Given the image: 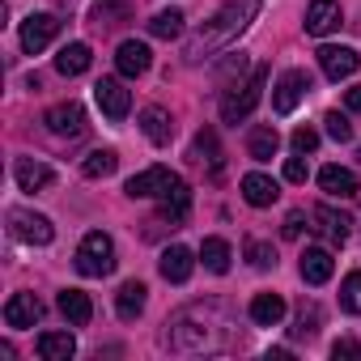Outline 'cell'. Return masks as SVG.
I'll list each match as a JSON object with an SVG mask.
<instances>
[{
  "mask_svg": "<svg viewBox=\"0 0 361 361\" xmlns=\"http://www.w3.org/2000/svg\"><path fill=\"white\" fill-rule=\"evenodd\" d=\"M259 18V0H226V5L217 9V18L209 22V26H200L196 30V39L188 43V60L192 64H200V60H209L213 51H221V47H230L251 22Z\"/></svg>",
  "mask_w": 361,
  "mask_h": 361,
  "instance_id": "obj_1",
  "label": "cell"
},
{
  "mask_svg": "<svg viewBox=\"0 0 361 361\" xmlns=\"http://www.w3.org/2000/svg\"><path fill=\"white\" fill-rule=\"evenodd\" d=\"M264 85H268V68H264V64H255V68H251V77H247L243 85H234V90L221 98V119H226V123H243V119L259 106Z\"/></svg>",
  "mask_w": 361,
  "mask_h": 361,
  "instance_id": "obj_2",
  "label": "cell"
},
{
  "mask_svg": "<svg viewBox=\"0 0 361 361\" xmlns=\"http://www.w3.org/2000/svg\"><path fill=\"white\" fill-rule=\"evenodd\" d=\"M77 272L81 276H111L115 272V243L102 230H90L77 247Z\"/></svg>",
  "mask_w": 361,
  "mask_h": 361,
  "instance_id": "obj_3",
  "label": "cell"
},
{
  "mask_svg": "<svg viewBox=\"0 0 361 361\" xmlns=\"http://www.w3.org/2000/svg\"><path fill=\"white\" fill-rule=\"evenodd\" d=\"M178 188H183V178H178L174 170H166V166H149V170L132 174L128 183H123V192H128L132 200H166V196H174Z\"/></svg>",
  "mask_w": 361,
  "mask_h": 361,
  "instance_id": "obj_4",
  "label": "cell"
},
{
  "mask_svg": "<svg viewBox=\"0 0 361 361\" xmlns=\"http://www.w3.org/2000/svg\"><path fill=\"white\" fill-rule=\"evenodd\" d=\"M9 230H13L18 243H30V247H47L56 238L51 221L39 217V213H30V209H9Z\"/></svg>",
  "mask_w": 361,
  "mask_h": 361,
  "instance_id": "obj_5",
  "label": "cell"
},
{
  "mask_svg": "<svg viewBox=\"0 0 361 361\" xmlns=\"http://www.w3.org/2000/svg\"><path fill=\"white\" fill-rule=\"evenodd\" d=\"M56 35H60V22H56L51 13H30V18L22 22V51H26V56H39Z\"/></svg>",
  "mask_w": 361,
  "mask_h": 361,
  "instance_id": "obj_6",
  "label": "cell"
},
{
  "mask_svg": "<svg viewBox=\"0 0 361 361\" xmlns=\"http://www.w3.org/2000/svg\"><path fill=\"white\" fill-rule=\"evenodd\" d=\"M306 90H310V77H306L302 68H289V73L276 81V90H272V106H276V115L298 111V102L306 98Z\"/></svg>",
  "mask_w": 361,
  "mask_h": 361,
  "instance_id": "obj_7",
  "label": "cell"
},
{
  "mask_svg": "<svg viewBox=\"0 0 361 361\" xmlns=\"http://www.w3.org/2000/svg\"><path fill=\"white\" fill-rule=\"evenodd\" d=\"M94 98H98V111H102L106 119H115V123L132 111V94H128L123 81H115V77H102V81L94 85Z\"/></svg>",
  "mask_w": 361,
  "mask_h": 361,
  "instance_id": "obj_8",
  "label": "cell"
},
{
  "mask_svg": "<svg viewBox=\"0 0 361 361\" xmlns=\"http://www.w3.org/2000/svg\"><path fill=\"white\" fill-rule=\"evenodd\" d=\"M340 22H344V13H340L336 0H310V5H306V35L323 39V35L340 30Z\"/></svg>",
  "mask_w": 361,
  "mask_h": 361,
  "instance_id": "obj_9",
  "label": "cell"
},
{
  "mask_svg": "<svg viewBox=\"0 0 361 361\" xmlns=\"http://www.w3.org/2000/svg\"><path fill=\"white\" fill-rule=\"evenodd\" d=\"M43 123H47L56 136H81V132H85V111H81V102H60V106L47 111Z\"/></svg>",
  "mask_w": 361,
  "mask_h": 361,
  "instance_id": "obj_10",
  "label": "cell"
},
{
  "mask_svg": "<svg viewBox=\"0 0 361 361\" xmlns=\"http://www.w3.org/2000/svg\"><path fill=\"white\" fill-rule=\"evenodd\" d=\"M39 319H43V306H39L35 293H13V298L5 302V323H9V327L26 331V327H35Z\"/></svg>",
  "mask_w": 361,
  "mask_h": 361,
  "instance_id": "obj_11",
  "label": "cell"
},
{
  "mask_svg": "<svg viewBox=\"0 0 361 361\" xmlns=\"http://www.w3.org/2000/svg\"><path fill=\"white\" fill-rule=\"evenodd\" d=\"M13 178H18L22 192H47V188L56 183L51 166H47V161H35V157H22V161L13 166Z\"/></svg>",
  "mask_w": 361,
  "mask_h": 361,
  "instance_id": "obj_12",
  "label": "cell"
},
{
  "mask_svg": "<svg viewBox=\"0 0 361 361\" xmlns=\"http://www.w3.org/2000/svg\"><path fill=\"white\" fill-rule=\"evenodd\" d=\"M192 268H196V255H192L188 247H166L161 259H157V272H161L170 285H183V281L192 276Z\"/></svg>",
  "mask_w": 361,
  "mask_h": 361,
  "instance_id": "obj_13",
  "label": "cell"
},
{
  "mask_svg": "<svg viewBox=\"0 0 361 361\" xmlns=\"http://www.w3.org/2000/svg\"><path fill=\"white\" fill-rule=\"evenodd\" d=\"M276 196H281L276 178H268V174H259V170L243 174V200H247L251 209H268V204H276Z\"/></svg>",
  "mask_w": 361,
  "mask_h": 361,
  "instance_id": "obj_14",
  "label": "cell"
},
{
  "mask_svg": "<svg viewBox=\"0 0 361 361\" xmlns=\"http://www.w3.org/2000/svg\"><path fill=\"white\" fill-rule=\"evenodd\" d=\"M357 64H361V60H357L353 47H323V51H319V68H323V77H331V81L353 77Z\"/></svg>",
  "mask_w": 361,
  "mask_h": 361,
  "instance_id": "obj_15",
  "label": "cell"
},
{
  "mask_svg": "<svg viewBox=\"0 0 361 361\" xmlns=\"http://www.w3.org/2000/svg\"><path fill=\"white\" fill-rule=\"evenodd\" d=\"M319 188H323L331 200H353V196H357V174L344 170V166H323V170H319Z\"/></svg>",
  "mask_w": 361,
  "mask_h": 361,
  "instance_id": "obj_16",
  "label": "cell"
},
{
  "mask_svg": "<svg viewBox=\"0 0 361 361\" xmlns=\"http://www.w3.org/2000/svg\"><path fill=\"white\" fill-rule=\"evenodd\" d=\"M149 47L145 43H136V39H128V43H119V51H115V68H119V77H145L149 73Z\"/></svg>",
  "mask_w": 361,
  "mask_h": 361,
  "instance_id": "obj_17",
  "label": "cell"
},
{
  "mask_svg": "<svg viewBox=\"0 0 361 361\" xmlns=\"http://www.w3.org/2000/svg\"><path fill=\"white\" fill-rule=\"evenodd\" d=\"M310 217H314V230H319V234H323V238H327L331 247H344V243H348V226H353V221H348L344 213H336V209L319 204V209H314Z\"/></svg>",
  "mask_w": 361,
  "mask_h": 361,
  "instance_id": "obj_18",
  "label": "cell"
},
{
  "mask_svg": "<svg viewBox=\"0 0 361 361\" xmlns=\"http://www.w3.org/2000/svg\"><path fill=\"white\" fill-rule=\"evenodd\" d=\"M331 255L323 251V247H306L302 251V264H298V272H302V281L306 285H327L331 281Z\"/></svg>",
  "mask_w": 361,
  "mask_h": 361,
  "instance_id": "obj_19",
  "label": "cell"
},
{
  "mask_svg": "<svg viewBox=\"0 0 361 361\" xmlns=\"http://www.w3.org/2000/svg\"><path fill=\"white\" fill-rule=\"evenodd\" d=\"M56 306H60V314H64L73 327H85V323L94 319V302H90V293H81V289H64V293L56 298Z\"/></svg>",
  "mask_w": 361,
  "mask_h": 361,
  "instance_id": "obj_20",
  "label": "cell"
},
{
  "mask_svg": "<svg viewBox=\"0 0 361 361\" xmlns=\"http://www.w3.org/2000/svg\"><path fill=\"white\" fill-rule=\"evenodd\" d=\"M90 22H94L98 30H115V26L132 22V5H128V0H98L94 13H90Z\"/></svg>",
  "mask_w": 361,
  "mask_h": 361,
  "instance_id": "obj_21",
  "label": "cell"
},
{
  "mask_svg": "<svg viewBox=\"0 0 361 361\" xmlns=\"http://www.w3.org/2000/svg\"><path fill=\"white\" fill-rule=\"evenodd\" d=\"M140 132H145L153 145H170V140H174V123H170V115H166L161 106H145V111H140Z\"/></svg>",
  "mask_w": 361,
  "mask_h": 361,
  "instance_id": "obj_22",
  "label": "cell"
},
{
  "mask_svg": "<svg viewBox=\"0 0 361 361\" xmlns=\"http://www.w3.org/2000/svg\"><path fill=\"white\" fill-rule=\"evenodd\" d=\"M276 149H281V132H276L272 123L251 128V136H247V153H251L255 161H272V157H276Z\"/></svg>",
  "mask_w": 361,
  "mask_h": 361,
  "instance_id": "obj_23",
  "label": "cell"
},
{
  "mask_svg": "<svg viewBox=\"0 0 361 361\" xmlns=\"http://www.w3.org/2000/svg\"><path fill=\"white\" fill-rule=\"evenodd\" d=\"M281 319H285V298H281V293H255V298H251V323L276 327Z\"/></svg>",
  "mask_w": 361,
  "mask_h": 361,
  "instance_id": "obj_24",
  "label": "cell"
},
{
  "mask_svg": "<svg viewBox=\"0 0 361 361\" xmlns=\"http://www.w3.org/2000/svg\"><path fill=\"white\" fill-rule=\"evenodd\" d=\"M145 298H149V289H145L140 281H128V285H119V293H115V314L132 323V319L145 310Z\"/></svg>",
  "mask_w": 361,
  "mask_h": 361,
  "instance_id": "obj_25",
  "label": "cell"
},
{
  "mask_svg": "<svg viewBox=\"0 0 361 361\" xmlns=\"http://www.w3.org/2000/svg\"><path fill=\"white\" fill-rule=\"evenodd\" d=\"M77 353V340L68 331H43L39 336V357L43 361H68Z\"/></svg>",
  "mask_w": 361,
  "mask_h": 361,
  "instance_id": "obj_26",
  "label": "cell"
},
{
  "mask_svg": "<svg viewBox=\"0 0 361 361\" xmlns=\"http://www.w3.org/2000/svg\"><path fill=\"white\" fill-rule=\"evenodd\" d=\"M90 47L85 43H68V47H60V56H56V68L64 73V77H81L85 68H90Z\"/></svg>",
  "mask_w": 361,
  "mask_h": 361,
  "instance_id": "obj_27",
  "label": "cell"
},
{
  "mask_svg": "<svg viewBox=\"0 0 361 361\" xmlns=\"http://www.w3.org/2000/svg\"><path fill=\"white\" fill-rule=\"evenodd\" d=\"M200 259H204V268H209V272H217V276H221V272H230V259H234V255H230V243H226V238H204Z\"/></svg>",
  "mask_w": 361,
  "mask_h": 361,
  "instance_id": "obj_28",
  "label": "cell"
},
{
  "mask_svg": "<svg viewBox=\"0 0 361 361\" xmlns=\"http://www.w3.org/2000/svg\"><path fill=\"white\" fill-rule=\"evenodd\" d=\"M115 166H119V157H115V149H94L85 161H81V170H85V178H106V174H115Z\"/></svg>",
  "mask_w": 361,
  "mask_h": 361,
  "instance_id": "obj_29",
  "label": "cell"
},
{
  "mask_svg": "<svg viewBox=\"0 0 361 361\" xmlns=\"http://www.w3.org/2000/svg\"><path fill=\"white\" fill-rule=\"evenodd\" d=\"M183 13H178V9H166V13H157L153 22H149V35L153 39H178V35H183Z\"/></svg>",
  "mask_w": 361,
  "mask_h": 361,
  "instance_id": "obj_30",
  "label": "cell"
},
{
  "mask_svg": "<svg viewBox=\"0 0 361 361\" xmlns=\"http://www.w3.org/2000/svg\"><path fill=\"white\" fill-rule=\"evenodd\" d=\"M340 306L348 314H361V272H348L344 285H340Z\"/></svg>",
  "mask_w": 361,
  "mask_h": 361,
  "instance_id": "obj_31",
  "label": "cell"
},
{
  "mask_svg": "<svg viewBox=\"0 0 361 361\" xmlns=\"http://www.w3.org/2000/svg\"><path fill=\"white\" fill-rule=\"evenodd\" d=\"M247 259H251V268H259V272L276 268V251H272V243H259V238L247 243Z\"/></svg>",
  "mask_w": 361,
  "mask_h": 361,
  "instance_id": "obj_32",
  "label": "cell"
},
{
  "mask_svg": "<svg viewBox=\"0 0 361 361\" xmlns=\"http://www.w3.org/2000/svg\"><path fill=\"white\" fill-rule=\"evenodd\" d=\"M323 123H327V136H331V140H340V145L353 136V123H348L340 111H327V115H323Z\"/></svg>",
  "mask_w": 361,
  "mask_h": 361,
  "instance_id": "obj_33",
  "label": "cell"
},
{
  "mask_svg": "<svg viewBox=\"0 0 361 361\" xmlns=\"http://www.w3.org/2000/svg\"><path fill=\"white\" fill-rule=\"evenodd\" d=\"M314 331H319V310H314V306H310V310L302 306V314H298V327H293V336H298V340H310Z\"/></svg>",
  "mask_w": 361,
  "mask_h": 361,
  "instance_id": "obj_34",
  "label": "cell"
},
{
  "mask_svg": "<svg viewBox=\"0 0 361 361\" xmlns=\"http://www.w3.org/2000/svg\"><path fill=\"white\" fill-rule=\"evenodd\" d=\"M293 149H298V153H314V149H319V132H314V128H298V132H293Z\"/></svg>",
  "mask_w": 361,
  "mask_h": 361,
  "instance_id": "obj_35",
  "label": "cell"
},
{
  "mask_svg": "<svg viewBox=\"0 0 361 361\" xmlns=\"http://www.w3.org/2000/svg\"><path fill=\"white\" fill-rule=\"evenodd\" d=\"M302 157H306V153H298V157H289V161H285V178H289V183H306L310 166H306Z\"/></svg>",
  "mask_w": 361,
  "mask_h": 361,
  "instance_id": "obj_36",
  "label": "cell"
},
{
  "mask_svg": "<svg viewBox=\"0 0 361 361\" xmlns=\"http://www.w3.org/2000/svg\"><path fill=\"white\" fill-rule=\"evenodd\" d=\"M196 153H209V161L217 166V161H221V157H217V136H213V132H200V136H196Z\"/></svg>",
  "mask_w": 361,
  "mask_h": 361,
  "instance_id": "obj_37",
  "label": "cell"
},
{
  "mask_svg": "<svg viewBox=\"0 0 361 361\" xmlns=\"http://www.w3.org/2000/svg\"><path fill=\"white\" fill-rule=\"evenodd\" d=\"M302 221H306L302 213H289V217H285V226H281V234H285V238H302V230H306Z\"/></svg>",
  "mask_w": 361,
  "mask_h": 361,
  "instance_id": "obj_38",
  "label": "cell"
},
{
  "mask_svg": "<svg viewBox=\"0 0 361 361\" xmlns=\"http://www.w3.org/2000/svg\"><path fill=\"white\" fill-rule=\"evenodd\" d=\"M331 357H361V344L344 336V340H336V344H331Z\"/></svg>",
  "mask_w": 361,
  "mask_h": 361,
  "instance_id": "obj_39",
  "label": "cell"
},
{
  "mask_svg": "<svg viewBox=\"0 0 361 361\" xmlns=\"http://www.w3.org/2000/svg\"><path fill=\"white\" fill-rule=\"evenodd\" d=\"M344 102H348V111H357V115H361V85H357V90H348V94H344Z\"/></svg>",
  "mask_w": 361,
  "mask_h": 361,
  "instance_id": "obj_40",
  "label": "cell"
}]
</instances>
